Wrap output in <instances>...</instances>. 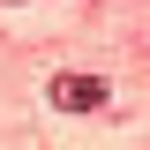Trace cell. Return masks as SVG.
Segmentation results:
<instances>
[{
  "label": "cell",
  "instance_id": "cell-1",
  "mask_svg": "<svg viewBox=\"0 0 150 150\" xmlns=\"http://www.w3.org/2000/svg\"><path fill=\"white\" fill-rule=\"evenodd\" d=\"M45 98H53L60 112H98V105H105V83H98V75H53Z\"/></svg>",
  "mask_w": 150,
  "mask_h": 150
}]
</instances>
